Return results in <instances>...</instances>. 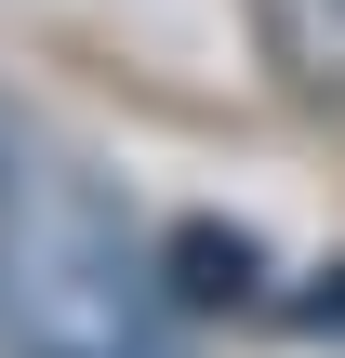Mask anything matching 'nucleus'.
<instances>
[{
    "mask_svg": "<svg viewBox=\"0 0 345 358\" xmlns=\"http://www.w3.org/2000/svg\"><path fill=\"white\" fill-rule=\"evenodd\" d=\"M0 358H186L160 252H133V226L13 120H0Z\"/></svg>",
    "mask_w": 345,
    "mask_h": 358,
    "instance_id": "1",
    "label": "nucleus"
},
{
    "mask_svg": "<svg viewBox=\"0 0 345 358\" xmlns=\"http://www.w3.org/2000/svg\"><path fill=\"white\" fill-rule=\"evenodd\" d=\"M160 279H173V306H186V319H213V306H253V292H266V239L199 213V226H173V239H160Z\"/></svg>",
    "mask_w": 345,
    "mask_h": 358,
    "instance_id": "2",
    "label": "nucleus"
},
{
    "mask_svg": "<svg viewBox=\"0 0 345 358\" xmlns=\"http://www.w3.org/2000/svg\"><path fill=\"white\" fill-rule=\"evenodd\" d=\"M253 13H266V53L306 93H345V0H253Z\"/></svg>",
    "mask_w": 345,
    "mask_h": 358,
    "instance_id": "3",
    "label": "nucleus"
},
{
    "mask_svg": "<svg viewBox=\"0 0 345 358\" xmlns=\"http://www.w3.org/2000/svg\"><path fill=\"white\" fill-rule=\"evenodd\" d=\"M293 319L306 332H345V266H319V292H293Z\"/></svg>",
    "mask_w": 345,
    "mask_h": 358,
    "instance_id": "4",
    "label": "nucleus"
}]
</instances>
